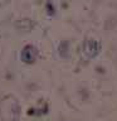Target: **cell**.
I'll return each mask as SVG.
<instances>
[{
	"label": "cell",
	"instance_id": "1",
	"mask_svg": "<svg viewBox=\"0 0 117 121\" xmlns=\"http://www.w3.org/2000/svg\"><path fill=\"white\" fill-rule=\"evenodd\" d=\"M20 116V105L13 95L4 96L0 101V117L3 121H18Z\"/></svg>",
	"mask_w": 117,
	"mask_h": 121
},
{
	"label": "cell",
	"instance_id": "2",
	"mask_svg": "<svg viewBox=\"0 0 117 121\" xmlns=\"http://www.w3.org/2000/svg\"><path fill=\"white\" fill-rule=\"evenodd\" d=\"M101 51V44L100 42L94 39H86L83 43V54L87 58H94Z\"/></svg>",
	"mask_w": 117,
	"mask_h": 121
},
{
	"label": "cell",
	"instance_id": "3",
	"mask_svg": "<svg viewBox=\"0 0 117 121\" xmlns=\"http://www.w3.org/2000/svg\"><path fill=\"white\" fill-rule=\"evenodd\" d=\"M38 58V49L32 44H28L20 52V59L26 64H33Z\"/></svg>",
	"mask_w": 117,
	"mask_h": 121
},
{
	"label": "cell",
	"instance_id": "4",
	"mask_svg": "<svg viewBox=\"0 0 117 121\" xmlns=\"http://www.w3.org/2000/svg\"><path fill=\"white\" fill-rule=\"evenodd\" d=\"M58 53H59V56L62 57V58H68L69 57V47H67V48H63V44L60 43L59 45V48H58Z\"/></svg>",
	"mask_w": 117,
	"mask_h": 121
}]
</instances>
